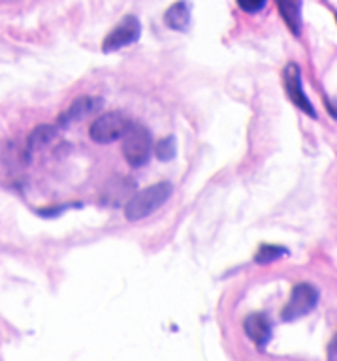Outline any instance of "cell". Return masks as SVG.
I'll return each instance as SVG.
<instances>
[{
	"label": "cell",
	"mask_w": 337,
	"mask_h": 361,
	"mask_svg": "<svg viewBox=\"0 0 337 361\" xmlns=\"http://www.w3.org/2000/svg\"><path fill=\"white\" fill-rule=\"evenodd\" d=\"M172 190H174V186L170 185L168 180H160L157 185H151L143 188V190L136 192L126 203V207H124L126 220L136 222V220L147 219L149 214H153L157 209H160L164 203L168 202L170 196H172Z\"/></svg>",
	"instance_id": "6da1fadb"
},
{
	"label": "cell",
	"mask_w": 337,
	"mask_h": 361,
	"mask_svg": "<svg viewBox=\"0 0 337 361\" xmlns=\"http://www.w3.org/2000/svg\"><path fill=\"white\" fill-rule=\"evenodd\" d=\"M153 137L151 132L140 123H129L123 134V157L132 168L146 166L151 158Z\"/></svg>",
	"instance_id": "7a4b0ae2"
},
{
	"label": "cell",
	"mask_w": 337,
	"mask_h": 361,
	"mask_svg": "<svg viewBox=\"0 0 337 361\" xmlns=\"http://www.w3.org/2000/svg\"><path fill=\"white\" fill-rule=\"evenodd\" d=\"M319 303V290L309 282H300L292 288L287 305L283 307L281 318L285 322H294L302 316L309 314Z\"/></svg>",
	"instance_id": "3957f363"
},
{
	"label": "cell",
	"mask_w": 337,
	"mask_h": 361,
	"mask_svg": "<svg viewBox=\"0 0 337 361\" xmlns=\"http://www.w3.org/2000/svg\"><path fill=\"white\" fill-rule=\"evenodd\" d=\"M129 118L124 117L121 111H110L106 115H102L90 124V140L96 141V143H113L117 141L119 137H123L124 130L129 126Z\"/></svg>",
	"instance_id": "277c9868"
},
{
	"label": "cell",
	"mask_w": 337,
	"mask_h": 361,
	"mask_svg": "<svg viewBox=\"0 0 337 361\" xmlns=\"http://www.w3.org/2000/svg\"><path fill=\"white\" fill-rule=\"evenodd\" d=\"M141 34V25L138 21L136 16H126L123 21L115 25L112 28V32L107 34L104 38V44H102V51L104 53H113V51H119L126 47V45L134 44L140 39Z\"/></svg>",
	"instance_id": "5b68a950"
},
{
	"label": "cell",
	"mask_w": 337,
	"mask_h": 361,
	"mask_svg": "<svg viewBox=\"0 0 337 361\" xmlns=\"http://www.w3.org/2000/svg\"><path fill=\"white\" fill-rule=\"evenodd\" d=\"M283 81H285V89H287V94L290 98L294 106L302 109L305 115H309V117L315 118L317 111L311 100L307 98L304 90V85H302V70L296 62H288L285 70H283Z\"/></svg>",
	"instance_id": "8992f818"
},
{
	"label": "cell",
	"mask_w": 337,
	"mask_h": 361,
	"mask_svg": "<svg viewBox=\"0 0 337 361\" xmlns=\"http://www.w3.org/2000/svg\"><path fill=\"white\" fill-rule=\"evenodd\" d=\"M102 106H104V100L100 96H81L78 100H73L72 106L62 113L61 118H59V124L68 126V124L76 123V121H81V118L89 117V115L98 111Z\"/></svg>",
	"instance_id": "52a82bcc"
},
{
	"label": "cell",
	"mask_w": 337,
	"mask_h": 361,
	"mask_svg": "<svg viewBox=\"0 0 337 361\" xmlns=\"http://www.w3.org/2000/svg\"><path fill=\"white\" fill-rule=\"evenodd\" d=\"M243 329L259 348H264L266 344L271 341V322L268 320L266 314H260V312L249 314L243 322Z\"/></svg>",
	"instance_id": "ba28073f"
},
{
	"label": "cell",
	"mask_w": 337,
	"mask_h": 361,
	"mask_svg": "<svg viewBox=\"0 0 337 361\" xmlns=\"http://www.w3.org/2000/svg\"><path fill=\"white\" fill-rule=\"evenodd\" d=\"M276 4L290 32L298 36L302 32V0H276Z\"/></svg>",
	"instance_id": "9c48e42d"
},
{
	"label": "cell",
	"mask_w": 337,
	"mask_h": 361,
	"mask_svg": "<svg viewBox=\"0 0 337 361\" xmlns=\"http://www.w3.org/2000/svg\"><path fill=\"white\" fill-rule=\"evenodd\" d=\"M164 21L172 30L183 32L191 25V6L187 4L185 0L175 2L174 6H170L166 13H164Z\"/></svg>",
	"instance_id": "30bf717a"
},
{
	"label": "cell",
	"mask_w": 337,
	"mask_h": 361,
	"mask_svg": "<svg viewBox=\"0 0 337 361\" xmlns=\"http://www.w3.org/2000/svg\"><path fill=\"white\" fill-rule=\"evenodd\" d=\"M285 256H288V250L285 247H279V245H262L259 248L256 256H254V262L260 265H266L285 258Z\"/></svg>",
	"instance_id": "8fae6325"
},
{
	"label": "cell",
	"mask_w": 337,
	"mask_h": 361,
	"mask_svg": "<svg viewBox=\"0 0 337 361\" xmlns=\"http://www.w3.org/2000/svg\"><path fill=\"white\" fill-rule=\"evenodd\" d=\"M57 135L55 126H38L28 137V151H38Z\"/></svg>",
	"instance_id": "7c38bea8"
},
{
	"label": "cell",
	"mask_w": 337,
	"mask_h": 361,
	"mask_svg": "<svg viewBox=\"0 0 337 361\" xmlns=\"http://www.w3.org/2000/svg\"><path fill=\"white\" fill-rule=\"evenodd\" d=\"M155 157L158 160H162V162H170V160H174L175 152H177V141H175L174 135H168V137H162L160 141H157V145H155Z\"/></svg>",
	"instance_id": "4fadbf2b"
},
{
	"label": "cell",
	"mask_w": 337,
	"mask_h": 361,
	"mask_svg": "<svg viewBox=\"0 0 337 361\" xmlns=\"http://www.w3.org/2000/svg\"><path fill=\"white\" fill-rule=\"evenodd\" d=\"M237 4L247 13H259L266 6V0H237Z\"/></svg>",
	"instance_id": "5bb4252c"
},
{
	"label": "cell",
	"mask_w": 337,
	"mask_h": 361,
	"mask_svg": "<svg viewBox=\"0 0 337 361\" xmlns=\"http://www.w3.org/2000/svg\"><path fill=\"white\" fill-rule=\"evenodd\" d=\"M328 357H330V360H337V333L336 337L332 338L330 346H328Z\"/></svg>",
	"instance_id": "9a60e30c"
},
{
	"label": "cell",
	"mask_w": 337,
	"mask_h": 361,
	"mask_svg": "<svg viewBox=\"0 0 337 361\" xmlns=\"http://www.w3.org/2000/svg\"><path fill=\"white\" fill-rule=\"evenodd\" d=\"M326 107H328V111L332 113V117L337 118V102H326Z\"/></svg>",
	"instance_id": "2e32d148"
},
{
	"label": "cell",
	"mask_w": 337,
	"mask_h": 361,
	"mask_svg": "<svg viewBox=\"0 0 337 361\" xmlns=\"http://www.w3.org/2000/svg\"><path fill=\"white\" fill-rule=\"evenodd\" d=\"M336 21H337V13H336Z\"/></svg>",
	"instance_id": "e0dca14e"
}]
</instances>
